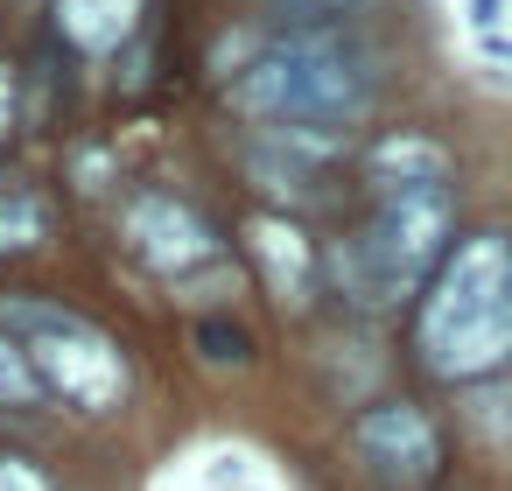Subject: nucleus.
Wrapping results in <instances>:
<instances>
[{"label": "nucleus", "mask_w": 512, "mask_h": 491, "mask_svg": "<svg viewBox=\"0 0 512 491\" xmlns=\"http://www.w3.org/2000/svg\"><path fill=\"white\" fill-rule=\"evenodd\" d=\"M0 491H50V477L29 456H0Z\"/></svg>", "instance_id": "13"}, {"label": "nucleus", "mask_w": 512, "mask_h": 491, "mask_svg": "<svg viewBox=\"0 0 512 491\" xmlns=\"http://www.w3.org/2000/svg\"><path fill=\"white\" fill-rule=\"evenodd\" d=\"M246 239H253V260H260V274H267V288H274L288 309H302V302L316 295V267H323L316 246H309L288 218H267V211L246 225Z\"/></svg>", "instance_id": "7"}, {"label": "nucleus", "mask_w": 512, "mask_h": 491, "mask_svg": "<svg viewBox=\"0 0 512 491\" xmlns=\"http://www.w3.org/2000/svg\"><path fill=\"white\" fill-rule=\"evenodd\" d=\"M232 106L246 120H260L267 134H281V127L351 134V120H365V106H372V78H365V64L337 36L295 29V36H281L274 50H260L239 71Z\"/></svg>", "instance_id": "2"}, {"label": "nucleus", "mask_w": 512, "mask_h": 491, "mask_svg": "<svg viewBox=\"0 0 512 491\" xmlns=\"http://www.w3.org/2000/svg\"><path fill=\"white\" fill-rule=\"evenodd\" d=\"M197 344H204L211 365H239V358H246V337L225 330V323H197Z\"/></svg>", "instance_id": "12"}, {"label": "nucleus", "mask_w": 512, "mask_h": 491, "mask_svg": "<svg viewBox=\"0 0 512 491\" xmlns=\"http://www.w3.org/2000/svg\"><path fill=\"white\" fill-rule=\"evenodd\" d=\"M43 400V379L29 365V351L15 337H0V407H36Z\"/></svg>", "instance_id": "11"}, {"label": "nucleus", "mask_w": 512, "mask_h": 491, "mask_svg": "<svg viewBox=\"0 0 512 491\" xmlns=\"http://www.w3.org/2000/svg\"><path fill=\"white\" fill-rule=\"evenodd\" d=\"M57 22L78 50H113L134 22V0H57Z\"/></svg>", "instance_id": "9"}, {"label": "nucleus", "mask_w": 512, "mask_h": 491, "mask_svg": "<svg viewBox=\"0 0 512 491\" xmlns=\"http://www.w3.org/2000/svg\"><path fill=\"white\" fill-rule=\"evenodd\" d=\"M127 239L162 274H190V267H211L218 260V232L190 204H176V197H134L127 204Z\"/></svg>", "instance_id": "6"}, {"label": "nucleus", "mask_w": 512, "mask_h": 491, "mask_svg": "<svg viewBox=\"0 0 512 491\" xmlns=\"http://www.w3.org/2000/svg\"><path fill=\"white\" fill-rule=\"evenodd\" d=\"M421 358L442 379H484L512 358V239H463L421 295Z\"/></svg>", "instance_id": "1"}, {"label": "nucleus", "mask_w": 512, "mask_h": 491, "mask_svg": "<svg viewBox=\"0 0 512 491\" xmlns=\"http://www.w3.org/2000/svg\"><path fill=\"white\" fill-rule=\"evenodd\" d=\"M358 449H365V463H379V477H393V484H435V470H442V435H435V421H428L421 407H407V400L365 407V414H358Z\"/></svg>", "instance_id": "5"}, {"label": "nucleus", "mask_w": 512, "mask_h": 491, "mask_svg": "<svg viewBox=\"0 0 512 491\" xmlns=\"http://www.w3.org/2000/svg\"><path fill=\"white\" fill-rule=\"evenodd\" d=\"M365 162H372V176L386 190H421V183H442L449 176V148L428 141V134H386V141H372Z\"/></svg>", "instance_id": "8"}, {"label": "nucleus", "mask_w": 512, "mask_h": 491, "mask_svg": "<svg viewBox=\"0 0 512 491\" xmlns=\"http://www.w3.org/2000/svg\"><path fill=\"white\" fill-rule=\"evenodd\" d=\"M43 239H50V204L29 190H8L0 197V253H36Z\"/></svg>", "instance_id": "10"}, {"label": "nucleus", "mask_w": 512, "mask_h": 491, "mask_svg": "<svg viewBox=\"0 0 512 491\" xmlns=\"http://www.w3.org/2000/svg\"><path fill=\"white\" fill-rule=\"evenodd\" d=\"M8 120H15V71L0 64V141H8Z\"/></svg>", "instance_id": "14"}, {"label": "nucleus", "mask_w": 512, "mask_h": 491, "mask_svg": "<svg viewBox=\"0 0 512 491\" xmlns=\"http://www.w3.org/2000/svg\"><path fill=\"white\" fill-rule=\"evenodd\" d=\"M449 183H421V190H386L372 225L330 253V274L344 281L351 302L379 309V302H400V295H421L435 281V267L449 260Z\"/></svg>", "instance_id": "3"}, {"label": "nucleus", "mask_w": 512, "mask_h": 491, "mask_svg": "<svg viewBox=\"0 0 512 491\" xmlns=\"http://www.w3.org/2000/svg\"><path fill=\"white\" fill-rule=\"evenodd\" d=\"M0 337H15L43 379V393H64L71 407L85 414H106L120 407L127 393V358L120 344L85 323L78 309H57V302H36V295H0Z\"/></svg>", "instance_id": "4"}]
</instances>
